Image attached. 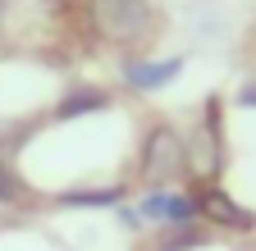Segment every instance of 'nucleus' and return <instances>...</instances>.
Wrapping results in <instances>:
<instances>
[{"instance_id":"1","label":"nucleus","mask_w":256,"mask_h":251,"mask_svg":"<svg viewBox=\"0 0 256 251\" xmlns=\"http://www.w3.org/2000/svg\"><path fill=\"white\" fill-rule=\"evenodd\" d=\"M92 32L114 50H138L156 32V9L151 0H87Z\"/></svg>"},{"instance_id":"2","label":"nucleus","mask_w":256,"mask_h":251,"mask_svg":"<svg viewBox=\"0 0 256 251\" xmlns=\"http://www.w3.org/2000/svg\"><path fill=\"white\" fill-rule=\"evenodd\" d=\"M188 174V146H183V133L170 128V123H156L142 142V178L151 187H170Z\"/></svg>"},{"instance_id":"3","label":"nucleus","mask_w":256,"mask_h":251,"mask_svg":"<svg viewBox=\"0 0 256 251\" xmlns=\"http://www.w3.org/2000/svg\"><path fill=\"white\" fill-rule=\"evenodd\" d=\"M138 215L146 224L178 229V224H192V219L202 215V201L192 192H178V187H151L146 197H138Z\"/></svg>"},{"instance_id":"4","label":"nucleus","mask_w":256,"mask_h":251,"mask_svg":"<svg viewBox=\"0 0 256 251\" xmlns=\"http://www.w3.org/2000/svg\"><path fill=\"white\" fill-rule=\"evenodd\" d=\"M178 73H183V55H170V59L138 55V59L124 64V82L133 87V91H160V87H170Z\"/></svg>"},{"instance_id":"5","label":"nucleus","mask_w":256,"mask_h":251,"mask_svg":"<svg viewBox=\"0 0 256 251\" xmlns=\"http://www.w3.org/2000/svg\"><path fill=\"white\" fill-rule=\"evenodd\" d=\"M106 105H110V91H106V87L78 82V87H69V91L60 96L55 119H82V114H96V110H106Z\"/></svg>"},{"instance_id":"6","label":"nucleus","mask_w":256,"mask_h":251,"mask_svg":"<svg viewBox=\"0 0 256 251\" xmlns=\"http://www.w3.org/2000/svg\"><path fill=\"white\" fill-rule=\"evenodd\" d=\"M197 201H202V215L210 219V224H220V229H247L252 224V215L242 206H234V197H224V192H206Z\"/></svg>"},{"instance_id":"7","label":"nucleus","mask_w":256,"mask_h":251,"mask_svg":"<svg viewBox=\"0 0 256 251\" xmlns=\"http://www.w3.org/2000/svg\"><path fill=\"white\" fill-rule=\"evenodd\" d=\"M128 197V187H69L64 197H55L60 206H74V210H101V206H119Z\"/></svg>"},{"instance_id":"8","label":"nucleus","mask_w":256,"mask_h":251,"mask_svg":"<svg viewBox=\"0 0 256 251\" xmlns=\"http://www.w3.org/2000/svg\"><path fill=\"white\" fill-rule=\"evenodd\" d=\"M23 201H28V183L18 178L14 160L0 151V206H23Z\"/></svg>"},{"instance_id":"9","label":"nucleus","mask_w":256,"mask_h":251,"mask_svg":"<svg viewBox=\"0 0 256 251\" xmlns=\"http://www.w3.org/2000/svg\"><path fill=\"white\" fill-rule=\"evenodd\" d=\"M242 105H256V82H247V87H242Z\"/></svg>"},{"instance_id":"10","label":"nucleus","mask_w":256,"mask_h":251,"mask_svg":"<svg viewBox=\"0 0 256 251\" xmlns=\"http://www.w3.org/2000/svg\"><path fill=\"white\" fill-rule=\"evenodd\" d=\"M0 27H5V0H0Z\"/></svg>"}]
</instances>
